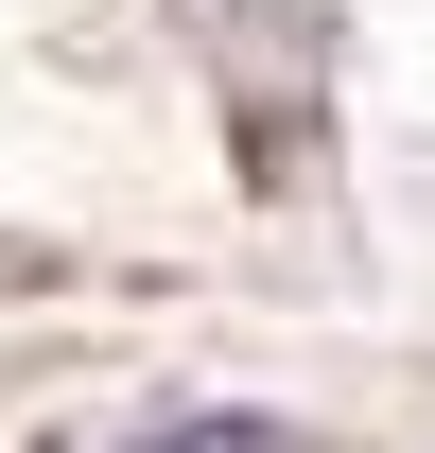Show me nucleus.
Returning <instances> with one entry per match:
<instances>
[{
	"label": "nucleus",
	"instance_id": "f257e3e1",
	"mask_svg": "<svg viewBox=\"0 0 435 453\" xmlns=\"http://www.w3.org/2000/svg\"><path fill=\"white\" fill-rule=\"evenodd\" d=\"M140 453H296V418H226V401H210V418H157Z\"/></svg>",
	"mask_w": 435,
	"mask_h": 453
}]
</instances>
